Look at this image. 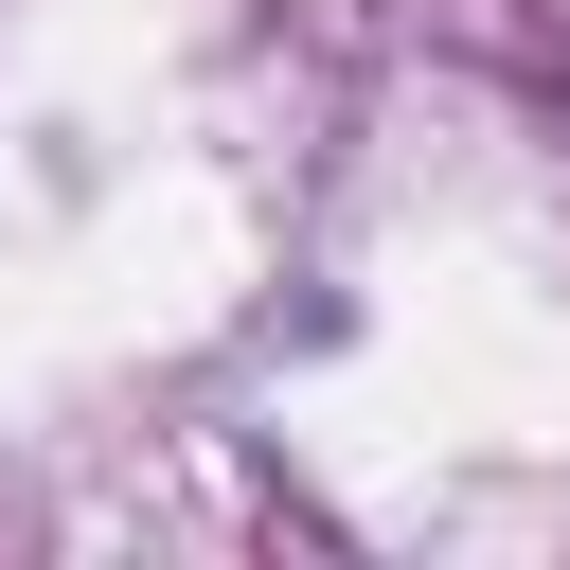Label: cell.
I'll return each instance as SVG.
<instances>
[{"label": "cell", "instance_id": "1", "mask_svg": "<svg viewBox=\"0 0 570 570\" xmlns=\"http://www.w3.org/2000/svg\"><path fill=\"white\" fill-rule=\"evenodd\" d=\"M534 89H552V125H570V53H534Z\"/></svg>", "mask_w": 570, "mask_h": 570}]
</instances>
